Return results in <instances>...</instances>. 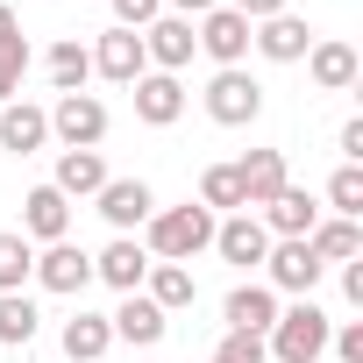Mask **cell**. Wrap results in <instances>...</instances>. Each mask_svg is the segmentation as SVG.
Instances as JSON below:
<instances>
[{"label": "cell", "mask_w": 363, "mask_h": 363, "mask_svg": "<svg viewBox=\"0 0 363 363\" xmlns=\"http://www.w3.org/2000/svg\"><path fill=\"white\" fill-rule=\"evenodd\" d=\"M143 250H150V264H193L200 250H214V214H207L200 200L157 207V214L143 221Z\"/></svg>", "instance_id": "cell-1"}, {"label": "cell", "mask_w": 363, "mask_h": 363, "mask_svg": "<svg viewBox=\"0 0 363 363\" xmlns=\"http://www.w3.org/2000/svg\"><path fill=\"white\" fill-rule=\"evenodd\" d=\"M328 335H335V320L313 299H299V306H278V320L264 335V356L271 363H320L328 356Z\"/></svg>", "instance_id": "cell-2"}, {"label": "cell", "mask_w": 363, "mask_h": 363, "mask_svg": "<svg viewBox=\"0 0 363 363\" xmlns=\"http://www.w3.org/2000/svg\"><path fill=\"white\" fill-rule=\"evenodd\" d=\"M43 114H50V135L65 150H100L107 143V100H93V93H57V107H43Z\"/></svg>", "instance_id": "cell-3"}, {"label": "cell", "mask_w": 363, "mask_h": 363, "mask_svg": "<svg viewBox=\"0 0 363 363\" xmlns=\"http://www.w3.org/2000/svg\"><path fill=\"white\" fill-rule=\"evenodd\" d=\"M257 114H264V86H257L242 65L207 79V121H221V128H250Z\"/></svg>", "instance_id": "cell-4"}, {"label": "cell", "mask_w": 363, "mask_h": 363, "mask_svg": "<svg viewBox=\"0 0 363 363\" xmlns=\"http://www.w3.org/2000/svg\"><path fill=\"white\" fill-rule=\"evenodd\" d=\"M29 278H36L43 292H57V299H79V292L93 285V257L65 235V242H43V250H36V271H29Z\"/></svg>", "instance_id": "cell-5"}, {"label": "cell", "mask_w": 363, "mask_h": 363, "mask_svg": "<svg viewBox=\"0 0 363 363\" xmlns=\"http://www.w3.org/2000/svg\"><path fill=\"white\" fill-rule=\"evenodd\" d=\"M193 43L214 57V72H235V65L250 57V22H242L228 0H221L214 15H200V22H193Z\"/></svg>", "instance_id": "cell-6"}, {"label": "cell", "mask_w": 363, "mask_h": 363, "mask_svg": "<svg viewBox=\"0 0 363 363\" xmlns=\"http://www.w3.org/2000/svg\"><path fill=\"white\" fill-rule=\"evenodd\" d=\"M320 271H328V264H320L306 242H271V257H264V285H271V292H292V299H313Z\"/></svg>", "instance_id": "cell-7"}, {"label": "cell", "mask_w": 363, "mask_h": 363, "mask_svg": "<svg viewBox=\"0 0 363 363\" xmlns=\"http://www.w3.org/2000/svg\"><path fill=\"white\" fill-rule=\"evenodd\" d=\"M93 207H100V221H107L114 235H128V228H143V221L157 214V193L143 186V178H107V186L93 193Z\"/></svg>", "instance_id": "cell-8"}, {"label": "cell", "mask_w": 363, "mask_h": 363, "mask_svg": "<svg viewBox=\"0 0 363 363\" xmlns=\"http://www.w3.org/2000/svg\"><path fill=\"white\" fill-rule=\"evenodd\" d=\"M193 50H200V43H193V22H186V15H157V22L143 29V57H150V72H171V79H178V72L193 65Z\"/></svg>", "instance_id": "cell-9"}, {"label": "cell", "mask_w": 363, "mask_h": 363, "mask_svg": "<svg viewBox=\"0 0 363 363\" xmlns=\"http://www.w3.org/2000/svg\"><path fill=\"white\" fill-rule=\"evenodd\" d=\"M93 72H100L107 86H135V79L150 72V57H143V36H135V29H107V36L93 43Z\"/></svg>", "instance_id": "cell-10"}, {"label": "cell", "mask_w": 363, "mask_h": 363, "mask_svg": "<svg viewBox=\"0 0 363 363\" xmlns=\"http://www.w3.org/2000/svg\"><path fill=\"white\" fill-rule=\"evenodd\" d=\"M107 328H114V342L157 349V342H164V328H171V313H164L157 299H143V292H121V306L107 313Z\"/></svg>", "instance_id": "cell-11"}, {"label": "cell", "mask_w": 363, "mask_h": 363, "mask_svg": "<svg viewBox=\"0 0 363 363\" xmlns=\"http://www.w3.org/2000/svg\"><path fill=\"white\" fill-rule=\"evenodd\" d=\"M250 50H264L271 65H299V57L313 50V29L285 8V15H271V22H257V29H250Z\"/></svg>", "instance_id": "cell-12"}, {"label": "cell", "mask_w": 363, "mask_h": 363, "mask_svg": "<svg viewBox=\"0 0 363 363\" xmlns=\"http://www.w3.org/2000/svg\"><path fill=\"white\" fill-rule=\"evenodd\" d=\"M214 250H221V264H264L271 257V228L257 221V214H228V221H214Z\"/></svg>", "instance_id": "cell-13"}, {"label": "cell", "mask_w": 363, "mask_h": 363, "mask_svg": "<svg viewBox=\"0 0 363 363\" xmlns=\"http://www.w3.org/2000/svg\"><path fill=\"white\" fill-rule=\"evenodd\" d=\"M93 278L114 285V292H143V278H150V250H143L135 235H114V242L93 257Z\"/></svg>", "instance_id": "cell-14"}, {"label": "cell", "mask_w": 363, "mask_h": 363, "mask_svg": "<svg viewBox=\"0 0 363 363\" xmlns=\"http://www.w3.org/2000/svg\"><path fill=\"white\" fill-rule=\"evenodd\" d=\"M128 93H135V121H150V128H171L178 114H186V86H178L171 72H143Z\"/></svg>", "instance_id": "cell-15"}, {"label": "cell", "mask_w": 363, "mask_h": 363, "mask_svg": "<svg viewBox=\"0 0 363 363\" xmlns=\"http://www.w3.org/2000/svg\"><path fill=\"white\" fill-rule=\"evenodd\" d=\"M22 235H29V242H65V235H72V200H65L57 186H36V193L22 200Z\"/></svg>", "instance_id": "cell-16"}, {"label": "cell", "mask_w": 363, "mask_h": 363, "mask_svg": "<svg viewBox=\"0 0 363 363\" xmlns=\"http://www.w3.org/2000/svg\"><path fill=\"white\" fill-rule=\"evenodd\" d=\"M313 221H320V200H313V193H299V186H285V193L264 207L271 242H306V235H313Z\"/></svg>", "instance_id": "cell-17"}, {"label": "cell", "mask_w": 363, "mask_h": 363, "mask_svg": "<svg viewBox=\"0 0 363 363\" xmlns=\"http://www.w3.org/2000/svg\"><path fill=\"white\" fill-rule=\"evenodd\" d=\"M221 320H228L235 335H271V320H278V292L250 278V285H235V292L221 299Z\"/></svg>", "instance_id": "cell-18"}, {"label": "cell", "mask_w": 363, "mask_h": 363, "mask_svg": "<svg viewBox=\"0 0 363 363\" xmlns=\"http://www.w3.org/2000/svg\"><path fill=\"white\" fill-rule=\"evenodd\" d=\"M235 178H242V207H271L292 186V178H285V150H250L235 164Z\"/></svg>", "instance_id": "cell-19"}, {"label": "cell", "mask_w": 363, "mask_h": 363, "mask_svg": "<svg viewBox=\"0 0 363 363\" xmlns=\"http://www.w3.org/2000/svg\"><path fill=\"white\" fill-rule=\"evenodd\" d=\"M50 143V114L36 100H8L0 107V150H15V157H36Z\"/></svg>", "instance_id": "cell-20"}, {"label": "cell", "mask_w": 363, "mask_h": 363, "mask_svg": "<svg viewBox=\"0 0 363 363\" xmlns=\"http://www.w3.org/2000/svg\"><path fill=\"white\" fill-rule=\"evenodd\" d=\"M50 186L65 193V200H93L100 186H107V157L100 150H57V178Z\"/></svg>", "instance_id": "cell-21"}, {"label": "cell", "mask_w": 363, "mask_h": 363, "mask_svg": "<svg viewBox=\"0 0 363 363\" xmlns=\"http://www.w3.org/2000/svg\"><path fill=\"white\" fill-rule=\"evenodd\" d=\"M306 72H313V86H320V93H349V86H356V50H349V43H335V36H328V43L313 36Z\"/></svg>", "instance_id": "cell-22"}, {"label": "cell", "mask_w": 363, "mask_h": 363, "mask_svg": "<svg viewBox=\"0 0 363 363\" xmlns=\"http://www.w3.org/2000/svg\"><path fill=\"white\" fill-rule=\"evenodd\" d=\"M306 250H313L320 264H356V257H363V228H356V221L320 214V221H313V235H306Z\"/></svg>", "instance_id": "cell-23"}, {"label": "cell", "mask_w": 363, "mask_h": 363, "mask_svg": "<svg viewBox=\"0 0 363 363\" xmlns=\"http://www.w3.org/2000/svg\"><path fill=\"white\" fill-rule=\"evenodd\" d=\"M107 349H114V328H107V313H86V306H79V313L65 320V356H72V363H100Z\"/></svg>", "instance_id": "cell-24"}, {"label": "cell", "mask_w": 363, "mask_h": 363, "mask_svg": "<svg viewBox=\"0 0 363 363\" xmlns=\"http://www.w3.org/2000/svg\"><path fill=\"white\" fill-rule=\"evenodd\" d=\"M43 72H50V86H57V93H86V79H93V50H86L79 36H65V43H50Z\"/></svg>", "instance_id": "cell-25"}, {"label": "cell", "mask_w": 363, "mask_h": 363, "mask_svg": "<svg viewBox=\"0 0 363 363\" xmlns=\"http://www.w3.org/2000/svg\"><path fill=\"white\" fill-rule=\"evenodd\" d=\"M143 299H157L164 313H178V306H193V299H200V285H193V271H186V264H150Z\"/></svg>", "instance_id": "cell-26"}, {"label": "cell", "mask_w": 363, "mask_h": 363, "mask_svg": "<svg viewBox=\"0 0 363 363\" xmlns=\"http://www.w3.org/2000/svg\"><path fill=\"white\" fill-rule=\"evenodd\" d=\"M200 207L221 221V214H250L242 207V178H235V164H207L200 171Z\"/></svg>", "instance_id": "cell-27"}, {"label": "cell", "mask_w": 363, "mask_h": 363, "mask_svg": "<svg viewBox=\"0 0 363 363\" xmlns=\"http://www.w3.org/2000/svg\"><path fill=\"white\" fill-rule=\"evenodd\" d=\"M36 299L29 292H0V349H29L36 342Z\"/></svg>", "instance_id": "cell-28"}, {"label": "cell", "mask_w": 363, "mask_h": 363, "mask_svg": "<svg viewBox=\"0 0 363 363\" xmlns=\"http://www.w3.org/2000/svg\"><path fill=\"white\" fill-rule=\"evenodd\" d=\"M29 271H36V242L22 228H8V235H0V292H22Z\"/></svg>", "instance_id": "cell-29"}, {"label": "cell", "mask_w": 363, "mask_h": 363, "mask_svg": "<svg viewBox=\"0 0 363 363\" xmlns=\"http://www.w3.org/2000/svg\"><path fill=\"white\" fill-rule=\"evenodd\" d=\"M328 214L335 221H363V164H342L328 178Z\"/></svg>", "instance_id": "cell-30"}, {"label": "cell", "mask_w": 363, "mask_h": 363, "mask_svg": "<svg viewBox=\"0 0 363 363\" xmlns=\"http://www.w3.org/2000/svg\"><path fill=\"white\" fill-rule=\"evenodd\" d=\"M22 79H29V43L15 36V43H0V107L22 93Z\"/></svg>", "instance_id": "cell-31"}, {"label": "cell", "mask_w": 363, "mask_h": 363, "mask_svg": "<svg viewBox=\"0 0 363 363\" xmlns=\"http://www.w3.org/2000/svg\"><path fill=\"white\" fill-rule=\"evenodd\" d=\"M214 363H271V356H264V335H235L228 328L221 349H214Z\"/></svg>", "instance_id": "cell-32"}, {"label": "cell", "mask_w": 363, "mask_h": 363, "mask_svg": "<svg viewBox=\"0 0 363 363\" xmlns=\"http://www.w3.org/2000/svg\"><path fill=\"white\" fill-rule=\"evenodd\" d=\"M107 8H114V29H135V36H143V29L164 15V0H107Z\"/></svg>", "instance_id": "cell-33"}, {"label": "cell", "mask_w": 363, "mask_h": 363, "mask_svg": "<svg viewBox=\"0 0 363 363\" xmlns=\"http://www.w3.org/2000/svg\"><path fill=\"white\" fill-rule=\"evenodd\" d=\"M328 349H335L342 363H363V320H342V328L328 335Z\"/></svg>", "instance_id": "cell-34"}, {"label": "cell", "mask_w": 363, "mask_h": 363, "mask_svg": "<svg viewBox=\"0 0 363 363\" xmlns=\"http://www.w3.org/2000/svg\"><path fill=\"white\" fill-rule=\"evenodd\" d=\"M228 8H235V15H242V22L257 29V22H271V15H285V0H228Z\"/></svg>", "instance_id": "cell-35"}, {"label": "cell", "mask_w": 363, "mask_h": 363, "mask_svg": "<svg viewBox=\"0 0 363 363\" xmlns=\"http://www.w3.org/2000/svg\"><path fill=\"white\" fill-rule=\"evenodd\" d=\"M335 143H342V164H363V121H342Z\"/></svg>", "instance_id": "cell-36"}, {"label": "cell", "mask_w": 363, "mask_h": 363, "mask_svg": "<svg viewBox=\"0 0 363 363\" xmlns=\"http://www.w3.org/2000/svg\"><path fill=\"white\" fill-rule=\"evenodd\" d=\"M164 8H171V15H186V22H200V15L221 8V0H164Z\"/></svg>", "instance_id": "cell-37"}, {"label": "cell", "mask_w": 363, "mask_h": 363, "mask_svg": "<svg viewBox=\"0 0 363 363\" xmlns=\"http://www.w3.org/2000/svg\"><path fill=\"white\" fill-rule=\"evenodd\" d=\"M342 292L363 306V257H356V264H342Z\"/></svg>", "instance_id": "cell-38"}, {"label": "cell", "mask_w": 363, "mask_h": 363, "mask_svg": "<svg viewBox=\"0 0 363 363\" xmlns=\"http://www.w3.org/2000/svg\"><path fill=\"white\" fill-rule=\"evenodd\" d=\"M22 36V22H15V8H8V0H0V43H15Z\"/></svg>", "instance_id": "cell-39"}]
</instances>
